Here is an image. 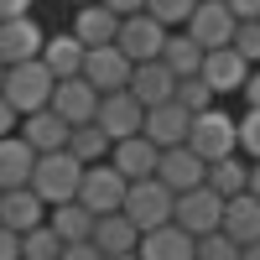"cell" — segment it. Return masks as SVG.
Masks as SVG:
<instances>
[{"label": "cell", "instance_id": "1", "mask_svg": "<svg viewBox=\"0 0 260 260\" xmlns=\"http://www.w3.org/2000/svg\"><path fill=\"white\" fill-rule=\"evenodd\" d=\"M187 146L198 151L203 161H219V156H229V151H240V115L219 110V104L198 110L192 125H187Z\"/></svg>", "mask_w": 260, "mask_h": 260}, {"label": "cell", "instance_id": "2", "mask_svg": "<svg viewBox=\"0 0 260 260\" xmlns=\"http://www.w3.org/2000/svg\"><path fill=\"white\" fill-rule=\"evenodd\" d=\"M52 83H57V78H52V68H47L42 57H21V62H6L0 94H6L16 110L26 115V110H42V104L52 99Z\"/></svg>", "mask_w": 260, "mask_h": 260}, {"label": "cell", "instance_id": "3", "mask_svg": "<svg viewBox=\"0 0 260 260\" xmlns=\"http://www.w3.org/2000/svg\"><path fill=\"white\" fill-rule=\"evenodd\" d=\"M78 177H83V161L73 156L68 146H57V151H37V161H31V187L42 192V203H62V198H73V192H78Z\"/></svg>", "mask_w": 260, "mask_h": 260}, {"label": "cell", "instance_id": "4", "mask_svg": "<svg viewBox=\"0 0 260 260\" xmlns=\"http://www.w3.org/2000/svg\"><path fill=\"white\" fill-rule=\"evenodd\" d=\"M172 198H177V192H172L156 172H151V177H130L125 182V198H120V213L136 229H151V224H167L172 219Z\"/></svg>", "mask_w": 260, "mask_h": 260}, {"label": "cell", "instance_id": "5", "mask_svg": "<svg viewBox=\"0 0 260 260\" xmlns=\"http://www.w3.org/2000/svg\"><path fill=\"white\" fill-rule=\"evenodd\" d=\"M172 219H177L192 240L198 234H208V229H219V219H224V198L213 192L208 182H198V187H182L177 198H172Z\"/></svg>", "mask_w": 260, "mask_h": 260}, {"label": "cell", "instance_id": "6", "mask_svg": "<svg viewBox=\"0 0 260 260\" xmlns=\"http://www.w3.org/2000/svg\"><path fill=\"white\" fill-rule=\"evenodd\" d=\"M125 182H130V177L115 172V161L104 156V161H89V167H83L73 198H78L83 208H94V213H110V208H120V198H125Z\"/></svg>", "mask_w": 260, "mask_h": 260}, {"label": "cell", "instance_id": "7", "mask_svg": "<svg viewBox=\"0 0 260 260\" xmlns=\"http://www.w3.org/2000/svg\"><path fill=\"white\" fill-rule=\"evenodd\" d=\"M172 26H161L151 11H130L120 16V31H115V47L130 57V62H146V57H156L161 52V42H167Z\"/></svg>", "mask_w": 260, "mask_h": 260}, {"label": "cell", "instance_id": "8", "mask_svg": "<svg viewBox=\"0 0 260 260\" xmlns=\"http://www.w3.org/2000/svg\"><path fill=\"white\" fill-rule=\"evenodd\" d=\"M141 115H146V104L130 94V89H110V94H99L94 125H99L110 141H120V136H136V130H141Z\"/></svg>", "mask_w": 260, "mask_h": 260}, {"label": "cell", "instance_id": "9", "mask_svg": "<svg viewBox=\"0 0 260 260\" xmlns=\"http://www.w3.org/2000/svg\"><path fill=\"white\" fill-rule=\"evenodd\" d=\"M234 21H240V16H234L224 0H198L192 16L182 21V31L198 42V47H224V42L234 37Z\"/></svg>", "mask_w": 260, "mask_h": 260}, {"label": "cell", "instance_id": "10", "mask_svg": "<svg viewBox=\"0 0 260 260\" xmlns=\"http://www.w3.org/2000/svg\"><path fill=\"white\" fill-rule=\"evenodd\" d=\"M255 68V62H245L240 52L229 47H203V62H198V73L208 78V89L219 94V99H229V94H240V83H245V73Z\"/></svg>", "mask_w": 260, "mask_h": 260}, {"label": "cell", "instance_id": "11", "mask_svg": "<svg viewBox=\"0 0 260 260\" xmlns=\"http://www.w3.org/2000/svg\"><path fill=\"white\" fill-rule=\"evenodd\" d=\"M52 110L68 120V125H83V120H94V110H99V89L83 73H68V78H57L52 83Z\"/></svg>", "mask_w": 260, "mask_h": 260}, {"label": "cell", "instance_id": "12", "mask_svg": "<svg viewBox=\"0 0 260 260\" xmlns=\"http://www.w3.org/2000/svg\"><path fill=\"white\" fill-rule=\"evenodd\" d=\"M187 125H192V110H182L177 99H161V104H146L141 136H151L156 151H161V146H182L187 141Z\"/></svg>", "mask_w": 260, "mask_h": 260}, {"label": "cell", "instance_id": "13", "mask_svg": "<svg viewBox=\"0 0 260 260\" xmlns=\"http://www.w3.org/2000/svg\"><path fill=\"white\" fill-rule=\"evenodd\" d=\"M83 78H89L99 94L125 89V83H130V57L115 47V42H99V47H89V52H83Z\"/></svg>", "mask_w": 260, "mask_h": 260}, {"label": "cell", "instance_id": "14", "mask_svg": "<svg viewBox=\"0 0 260 260\" xmlns=\"http://www.w3.org/2000/svg\"><path fill=\"white\" fill-rule=\"evenodd\" d=\"M203 172H208V161H203L187 141H182V146H161V156H156V177H161L172 192L198 187V182H203Z\"/></svg>", "mask_w": 260, "mask_h": 260}, {"label": "cell", "instance_id": "15", "mask_svg": "<svg viewBox=\"0 0 260 260\" xmlns=\"http://www.w3.org/2000/svg\"><path fill=\"white\" fill-rule=\"evenodd\" d=\"M94 250L104 255V260H115V255H136V245H141V229L125 219L120 208H110V213H94Z\"/></svg>", "mask_w": 260, "mask_h": 260}, {"label": "cell", "instance_id": "16", "mask_svg": "<svg viewBox=\"0 0 260 260\" xmlns=\"http://www.w3.org/2000/svg\"><path fill=\"white\" fill-rule=\"evenodd\" d=\"M219 229H224L240 250L260 240V198H255L250 187H245V192H229V198H224V219H219Z\"/></svg>", "mask_w": 260, "mask_h": 260}, {"label": "cell", "instance_id": "17", "mask_svg": "<svg viewBox=\"0 0 260 260\" xmlns=\"http://www.w3.org/2000/svg\"><path fill=\"white\" fill-rule=\"evenodd\" d=\"M136 255H146V260H192V234H187L177 219L151 224V229H141Z\"/></svg>", "mask_w": 260, "mask_h": 260}, {"label": "cell", "instance_id": "18", "mask_svg": "<svg viewBox=\"0 0 260 260\" xmlns=\"http://www.w3.org/2000/svg\"><path fill=\"white\" fill-rule=\"evenodd\" d=\"M21 141H26L31 151H57V146H68V120H62L57 110H52V104H42V110H26V115H21Z\"/></svg>", "mask_w": 260, "mask_h": 260}, {"label": "cell", "instance_id": "19", "mask_svg": "<svg viewBox=\"0 0 260 260\" xmlns=\"http://www.w3.org/2000/svg\"><path fill=\"white\" fill-rule=\"evenodd\" d=\"M83 47H99V42H115L120 31V11H110L104 0H83V6H73V26H68Z\"/></svg>", "mask_w": 260, "mask_h": 260}, {"label": "cell", "instance_id": "20", "mask_svg": "<svg viewBox=\"0 0 260 260\" xmlns=\"http://www.w3.org/2000/svg\"><path fill=\"white\" fill-rule=\"evenodd\" d=\"M42 31L37 26V16L26 11V16H6L0 21V62H21V57H37L42 52Z\"/></svg>", "mask_w": 260, "mask_h": 260}, {"label": "cell", "instance_id": "21", "mask_svg": "<svg viewBox=\"0 0 260 260\" xmlns=\"http://www.w3.org/2000/svg\"><path fill=\"white\" fill-rule=\"evenodd\" d=\"M125 89L141 104H161V99H172V89H177V73H172L161 57H146V62H130V83Z\"/></svg>", "mask_w": 260, "mask_h": 260}, {"label": "cell", "instance_id": "22", "mask_svg": "<svg viewBox=\"0 0 260 260\" xmlns=\"http://www.w3.org/2000/svg\"><path fill=\"white\" fill-rule=\"evenodd\" d=\"M156 141L151 136H120V141H110V161H115V172H125V177H151L156 172Z\"/></svg>", "mask_w": 260, "mask_h": 260}, {"label": "cell", "instance_id": "23", "mask_svg": "<svg viewBox=\"0 0 260 260\" xmlns=\"http://www.w3.org/2000/svg\"><path fill=\"white\" fill-rule=\"evenodd\" d=\"M0 219L21 234V229H31V224L47 219V203H42V192L31 182L26 187H0Z\"/></svg>", "mask_w": 260, "mask_h": 260}, {"label": "cell", "instance_id": "24", "mask_svg": "<svg viewBox=\"0 0 260 260\" xmlns=\"http://www.w3.org/2000/svg\"><path fill=\"white\" fill-rule=\"evenodd\" d=\"M47 224L62 245H73V240H89L94 234V208H83L78 198H62V203H47Z\"/></svg>", "mask_w": 260, "mask_h": 260}, {"label": "cell", "instance_id": "25", "mask_svg": "<svg viewBox=\"0 0 260 260\" xmlns=\"http://www.w3.org/2000/svg\"><path fill=\"white\" fill-rule=\"evenodd\" d=\"M31 161H37V151L21 141V130L0 136V187H26L31 182Z\"/></svg>", "mask_w": 260, "mask_h": 260}, {"label": "cell", "instance_id": "26", "mask_svg": "<svg viewBox=\"0 0 260 260\" xmlns=\"http://www.w3.org/2000/svg\"><path fill=\"white\" fill-rule=\"evenodd\" d=\"M83 42L73 37V31H57V37H42V62L52 68V78H68V73H83Z\"/></svg>", "mask_w": 260, "mask_h": 260}, {"label": "cell", "instance_id": "27", "mask_svg": "<svg viewBox=\"0 0 260 260\" xmlns=\"http://www.w3.org/2000/svg\"><path fill=\"white\" fill-rule=\"evenodd\" d=\"M203 182L219 192V198H229V192H245V182H250V156H245V151H229V156L208 161Z\"/></svg>", "mask_w": 260, "mask_h": 260}, {"label": "cell", "instance_id": "28", "mask_svg": "<svg viewBox=\"0 0 260 260\" xmlns=\"http://www.w3.org/2000/svg\"><path fill=\"white\" fill-rule=\"evenodd\" d=\"M156 57H161V62H167V68L177 73V78H182V73H198V62H203V47H198V42H192L182 26H172Z\"/></svg>", "mask_w": 260, "mask_h": 260}, {"label": "cell", "instance_id": "29", "mask_svg": "<svg viewBox=\"0 0 260 260\" xmlns=\"http://www.w3.org/2000/svg\"><path fill=\"white\" fill-rule=\"evenodd\" d=\"M68 151H73L83 167H89V161H104V156H110V136H104L94 120H83V125L68 130Z\"/></svg>", "mask_w": 260, "mask_h": 260}, {"label": "cell", "instance_id": "30", "mask_svg": "<svg viewBox=\"0 0 260 260\" xmlns=\"http://www.w3.org/2000/svg\"><path fill=\"white\" fill-rule=\"evenodd\" d=\"M172 99H177L182 110H192V115L208 110V104H219V94L208 89V78H203V73H182V78H177V89H172Z\"/></svg>", "mask_w": 260, "mask_h": 260}, {"label": "cell", "instance_id": "31", "mask_svg": "<svg viewBox=\"0 0 260 260\" xmlns=\"http://www.w3.org/2000/svg\"><path fill=\"white\" fill-rule=\"evenodd\" d=\"M21 255H31V260H57V255H62V240L52 234L47 219L31 224V229H21Z\"/></svg>", "mask_w": 260, "mask_h": 260}, {"label": "cell", "instance_id": "32", "mask_svg": "<svg viewBox=\"0 0 260 260\" xmlns=\"http://www.w3.org/2000/svg\"><path fill=\"white\" fill-rule=\"evenodd\" d=\"M192 255H203V260H240V245H234L224 229H208V234L192 240Z\"/></svg>", "mask_w": 260, "mask_h": 260}, {"label": "cell", "instance_id": "33", "mask_svg": "<svg viewBox=\"0 0 260 260\" xmlns=\"http://www.w3.org/2000/svg\"><path fill=\"white\" fill-rule=\"evenodd\" d=\"M229 47L240 52L245 62H260V16H245V21H234V37H229Z\"/></svg>", "mask_w": 260, "mask_h": 260}, {"label": "cell", "instance_id": "34", "mask_svg": "<svg viewBox=\"0 0 260 260\" xmlns=\"http://www.w3.org/2000/svg\"><path fill=\"white\" fill-rule=\"evenodd\" d=\"M192 6H198V0H146L141 11H151L161 26H182V21L192 16Z\"/></svg>", "mask_w": 260, "mask_h": 260}, {"label": "cell", "instance_id": "35", "mask_svg": "<svg viewBox=\"0 0 260 260\" xmlns=\"http://www.w3.org/2000/svg\"><path fill=\"white\" fill-rule=\"evenodd\" d=\"M240 151L250 161H260V110H245L240 115Z\"/></svg>", "mask_w": 260, "mask_h": 260}, {"label": "cell", "instance_id": "36", "mask_svg": "<svg viewBox=\"0 0 260 260\" xmlns=\"http://www.w3.org/2000/svg\"><path fill=\"white\" fill-rule=\"evenodd\" d=\"M240 104L245 110H260V62L245 73V83H240Z\"/></svg>", "mask_w": 260, "mask_h": 260}, {"label": "cell", "instance_id": "37", "mask_svg": "<svg viewBox=\"0 0 260 260\" xmlns=\"http://www.w3.org/2000/svg\"><path fill=\"white\" fill-rule=\"evenodd\" d=\"M16 255H21V234L0 219V260H16Z\"/></svg>", "mask_w": 260, "mask_h": 260}, {"label": "cell", "instance_id": "38", "mask_svg": "<svg viewBox=\"0 0 260 260\" xmlns=\"http://www.w3.org/2000/svg\"><path fill=\"white\" fill-rule=\"evenodd\" d=\"M16 125H21V110H16V104H11L6 94H0V136H11Z\"/></svg>", "mask_w": 260, "mask_h": 260}, {"label": "cell", "instance_id": "39", "mask_svg": "<svg viewBox=\"0 0 260 260\" xmlns=\"http://www.w3.org/2000/svg\"><path fill=\"white\" fill-rule=\"evenodd\" d=\"M224 6L240 16V21H245V16H260V0H224Z\"/></svg>", "mask_w": 260, "mask_h": 260}, {"label": "cell", "instance_id": "40", "mask_svg": "<svg viewBox=\"0 0 260 260\" xmlns=\"http://www.w3.org/2000/svg\"><path fill=\"white\" fill-rule=\"evenodd\" d=\"M31 11V0H0V21H6V16H26Z\"/></svg>", "mask_w": 260, "mask_h": 260}, {"label": "cell", "instance_id": "41", "mask_svg": "<svg viewBox=\"0 0 260 260\" xmlns=\"http://www.w3.org/2000/svg\"><path fill=\"white\" fill-rule=\"evenodd\" d=\"M104 6H110V11H120V16H130V11H141L146 0H104Z\"/></svg>", "mask_w": 260, "mask_h": 260}, {"label": "cell", "instance_id": "42", "mask_svg": "<svg viewBox=\"0 0 260 260\" xmlns=\"http://www.w3.org/2000/svg\"><path fill=\"white\" fill-rule=\"evenodd\" d=\"M250 192H255V198H260V161H250V182H245Z\"/></svg>", "mask_w": 260, "mask_h": 260}, {"label": "cell", "instance_id": "43", "mask_svg": "<svg viewBox=\"0 0 260 260\" xmlns=\"http://www.w3.org/2000/svg\"><path fill=\"white\" fill-rule=\"evenodd\" d=\"M0 78H6V62H0Z\"/></svg>", "mask_w": 260, "mask_h": 260}, {"label": "cell", "instance_id": "44", "mask_svg": "<svg viewBox=\"0 0 260 260\" xmlns=\"http://www.w3.org/2000/svg\"><path fill=\"white\" fill-rule=\"evenodd\" d=\"M68 6H83V0H68Z\"/></svg>", "mask_w": 260, "mask_h": 260}]
</instances>
